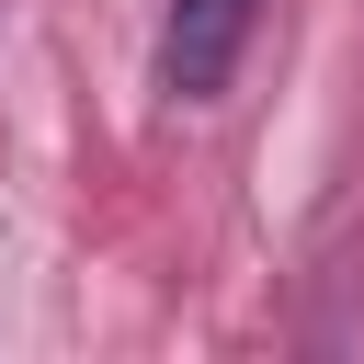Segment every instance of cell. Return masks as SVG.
Returning a JSON list of instances; mask_svg holds the SVG:
<instances>
[{
	"label": "cell",
	"instance_id": "cell-1",
	"mask_svg": "<svg viewBox=\"0 0 364 364\" xmlns=\"http://www.w3.org/2000/svg\"><path fill=\"white\" fill-rule=\"evenodd\" d=\"M250 34H262V0H171L159 11V91L171 102H216L239 80Z\"/></svg>",
	"mask_w": 364,
	"mask_h": 364
}]
</instances>
